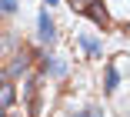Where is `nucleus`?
Segmentation results:
<instances>
[{"mask_svg": "<svg viewBox=\"0 0 130 117\" xmlns=\"http://www.w3.org/2000/svg\"><path fill=\"white\" fill-rule=\"evenodd\" d=\"M77 44H80L90 57H100V54H103V44H100L97 37H90V34H77Z\"/></svg>", "mask_w": 130, "mask_h": 117, "instance_id": "7ed1b4c3", "label": "nucleus"}, {"mask_svg": "<svg viewBox=\"0 0 130 117\" xmlns=\"http://www.w3.org/2000/svg\"><path fill=\"white\" fill-rule=\"evenodd\" d=\"M37 37H40V44H54L57 40V27L50 20V10H40V17H37Z\"/></svg>", "mask_w": 130, "mask_h": 117, "instance_id": "f257e3e1", "label": "nucleus"}, {"mask_svg": "<svg viewBox=\"0 0 130 117\" xmlns=\"http://www.w3.org/2000/svg\"><path fill=\"white\" fill-rule=\"evenodd\" d=\"M27 70H30V54L23 50V54H17V57H13V64L7 67V77L13 80V77H20V74H27Z\"/></svg>", "mask_w": 130, "mask_h": 117, "instance_id": "f03ea898", "label": "nucleus"}, {"mask_svg": "<svg viewBox=\"0 0 130 117\" xmlns=\"http://www.w3.org/2000/svg\"><path fill=\"white\" fill-rule=\"evenodd\" d=\"M90 17H93V20H97L100 27H103V23H107V14H103V10H100V4H90Z\"/></svg>", "mask_w": 130, "mask_h": 117, "instance_id": "423d86ee", "label": "nucleus"}, {"mask_svg": "<svg viewBox=\"0 0 130 117\" xmlns=\"http://www.w3.org/2000/svg\"><path fill=\"white\" fill-rule=\"evenodd\" d=\"M127 34H130V23H127Z\"/></svg>", "mask_w": 130, "mask_h": 117, "instance_id": "9d476101", "label": "nucleus"}, {"mask_svg": "<svg viewBox=\"0 0 130 117\" xmlns=\"http://www.w3.org/2000/svg\"><path fill=\"white\" fill-rule=\"evenodd\" d=\"M0 44H4V37H0Z\"/></svg>", "mask_w": 130, "mask_h": 117, "instance_id": "9b49d317", "label": "nucleus"}, {"mask_svg": "<svg viewBox=\"0 0 130 117\" xmlns=\"http://www.w3.org/2000/svg\"><path fill=\"white\" fill-rule=\"evenodd\" d=\"M40 60H43V70H47V74H54V77H63V74H67V67L57 60V57H40Z\"/></svg>", "mask_w": 130, "mask_h": 117, "instance_id": "20e7f679", "label": "nucleus"}, {"mask_svg": "<svg viewBox=\"0 0 130 117\" xmlns=\"http://www.w3.org/2000/svg\"><path fill=\"white\" fill-rule=\"evenodd\" d=\"M43 4H47V7H57V4H60V0H43Z\"/></svg>", "mask_w": 130, "mask_h": 117, "instance_id": "1a4fd4ad", "label": "nucleus"}, {"mask_svg": "<svg viewBox=\"0 0 130 117\" xmlns=\"http://www.w3.org/2000/svg\"><path fill=\"white\" fill-rule=\"evenodd\" d=\"M0 14H17V0H0Z\"/></svg>", "mask_w": 130, "mask_h": 117, "instance_id": "0eeeda50", "label": "nucleus"}, {"mask_svg": "<svg viewBox=\"0 0 130 117\" xmlns=\"http://www.w3.org/2000/svg\"><path fill=\"white\" fill-rule=\"evenodd\" d=\"M117 87H120V74H117V67H113V64H107V87H103V90L113 94Z\"/></svg>", "mask_w": 130, "mask_h": 117, "instance_id": "39448f33", "label": "nucleus"}, {"mask_svg": "<svg viewBox=\"0 0 130 117\" xmlns=\"http://www.w3.org/2000/svg\"><path fill=\"white\" fill-rule=\"evenodd\" d=\"M73 117H103L100 110H80V114H73Z\"/></svg>", "mask_w": 130, "mask_h": 117, "instance_id": "6e6552de", "label": "nucleus"}]
</instances>
